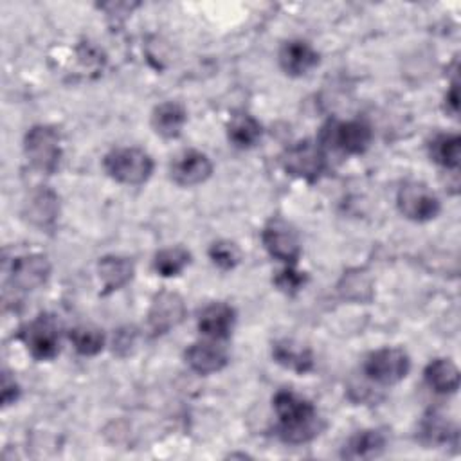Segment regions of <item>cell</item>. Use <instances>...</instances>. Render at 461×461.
<instances>
[{
	"label": "cell",
	"instance_id": "cell-1",
	"mask_svg": "<svg viewBox=\"0 0 461 461\" xmlns=\"http://www.w3.org/2000/svg\"><path fill=\"white\" fill-rule=\"evenodd\" d=\"M277 430L286 443H304L319 434V416L312 402L283 389L274 396Z\"/></svg>",
	"mask_w": 461,
	"mask_h": 461
},
{
	"label": "cell",
	"instance_id": "cell-2",
	"mask_svg": "<svg viewBox=\"0 0 461 461\" xmlns=\"http://www.w3.org/2000/svg\"><path fill=\"white\" fill-rule=\"evenodd\" d=\"M104 171L121 184H144L153 171L151 157L139 148H117L103 160Z\"/></svg>",
	"mask_w": 461,
	"mask_h": 461
},
{
	"label": "cell",
	"instance_id": "cell-3",
	"mask_svg": "<svg viewBox=\"0 0 461 461\" xmlns=\"http://www.w3.org/2000/svg\"><path fill=\"white\" fill-rule=\"evenodd\" d=\"M23 149L34 169L41 173H54L61 158V140L50 126H32L23 140Z\"/></svg>",
	"mask_w": 461,
	"mask_h": 461
},
{
	"label": "cell",
	"instance_id": "cell-4",
	"mask_svg": "<svg viewBox=\"0 0 461 461\" xmlns=\"http://www.w3.org/2000/svg\"><path fill=\"white\" fill-rule=\"evenodd\" d=\"M373 139L371 126L364 121H330L321 130V144L331 146L349 155L364 153Z\"/></svg>",
	"mask_w": 461,
	"mask_h": 461
},
{
	"label": "cell",
	"instance_id": "cell-5",
	"mask_svg": "<svg viewBox=\"0 0 461 461\" xmlns=\"http://www.w3.org/2000/svg\"><path fill=\"white\" fill-rule=\"evenodd\" d=\"M20 339L38 360H50L59 351V322L54 315L41 313L20 331Z\"/></svg>",
	"mask_w": 461,
	"mask_h": 461
},
{
	"label": "cell",
	"instance_id": "cell-6",
	"mask_svg": "<svg viewBox=\"0 0 461 461\" xmlns=\"http://www.w3.org/2000/svg\"><path fill=\"white\" fill-rule=\"evenodd\" d=\"M411 367V360L407 353L400 348H384L378 351H373L364 360V373L369 380L391 385L400 382L407 376Z\"/></svg>",
	"mask_w": 461,
	"mask_h": 461
},
{
	"label": "cell",
	"instance_id": "cell-7",
	"mask_svg": "<svg viewBox=\"0 0 461 461\" xmlns=\"http://www.w3.org/2000/svg\"><path fill=\"white\" fill-rule=\"evenodd\" d=\"M324 164H326V157H324L322 146L308 139L292 144L283 153L285 171L310 182L321 176Z\"/></svg>",
	"mask_w": 461,
	"mask_h": 461
},
{
	"label": "cell",
	"instance_id": "cell-8",
	"mask_svg": "<svg viewBox=\"0 0 461 461\" xmlns=\"http://www.w3.org/2000/svg\"><path fill=\"white\" fill-rule=\"evenodd\" d=\"M398 209L403 216L414 221H427L439 212L438 196L421 182H405L396 194Z\"/></svg>",
	"mask_w": 461,
	"mask_h": 461
},
{
	"label": "cell",
	"instance_id": "cell-9",
	"mask_svg": "<svg viewBox=\"0 0 461 461\" xmlns=\"http://www.w3.org/2000/svg\"><path fill=\"white\" fill-rule=\"evenodd\" d=\"M268 254L283 263L294 265L301 254V241L297 230L281 218H272L261 234Z\"/></svg>",
	"mask_w": 461,
	"mask_h": 461
},
{
	"label": "cell",
	"instance_id": "cell-10",
	"mask_svg": "<svg viewBox=\"0 0 461 461\" xmlns=\"http://www.w3.org/2000/svg\"><path fill=\"white\" fill-rule=\"evenodd\" d=\"M185 315V304L175 292H160L153 297L148 312V324L153 335L167 333L171 328L182 322Z\"/></svg>",
	"mask_w": 461,
	"mask_h": 461
},
{
	"label": "cell",
	"instance_id": "cell-11",
	"mask_svg": "<svg viewBox=\"0 0 461 461\" xmlns=\"http://www.w3.org/2000/svg\"><path fill=\"white\" fill-rule=\"evenodd\" d=\"M50 274V265L41 254H29L23 258H16L11 263L9 277L13 286L20 290H34L41 286Z\"/></svg>",
	"mask_w": 461,
	"mask_h": 461
},
{
	"label": "cell",
	"instance_id": "cell-12",
	"mask_svg": "<svg viewBox=\"0 0 461 461\" xmlns=\"http://www.w3.org/2000/svg\"><path fill=\"white\" fill-rule=\"evenodd\" d=\"M212 173V164L205 153L200 151H185L176 157L171 164V178L178 185H196L207 180Z\"/></svg>",
	"mask_w": 461,
	"mask_h": 461
},
{
	"label": "cell",
	"instance_id": "cell-13",
	"mask_svg": "<svg viewBox=\"0 0 461 461\" xmlns=\"http://www.w3.org/2000/svg\"><path fill=\"white\" fill-rule=\"evenodd\" d=\"M185 362L189 367L200 375H209L220 371L227 364V351L225 348L214 340H200L187 348Z\"/></svg>",
	"mask_w": 461,
	"mask_h": 461
},
{
	"label": "cell",
	"instance_id": "cell-14",
	"mask_svg": "<svg viewBox=\"0 0 461 461\" xmlns=\"http://www.w3.org/2000/svg\"><path fill=\"white\" fill-rule=\"evenodd\" d=\"M319 61L315 49L304 40H288L279 49V65L290 76L310 72Z\"/></svg>",
	"mask_w": 461,
	"mask_h": 461
},
{
	"label": "cell",
	"instance_id": "cell-15",
	"mask_svg": "<svg viewBox=\"0 0 461 461\" xmlns=\"http://www.w3.org/2000/svg\"><path fill=\"white\" fill-rule=\"evenodd\" d=\"M234 310L225 303H211L207 304L198 317V330L207 339L223 340L229 337L234 326Z\"/></svg>",
	"mask_w": 461,
	"mask_h": 461
},
{
	"label": "cell",
	"instance_id": "cell-16",
	"mask_svg": "<svg viewBox=\"0 0 461 461\" xmlns=\"http://www.w3.org/2000/svg\"><path fill=\"white\" fill-rule=\"evenodd\" d=\"M184 124H185V110L176 101H164L151 113L153 130L166 139L178 137Z\"/></svg>",
	"mask_w": 461,
	"mask_h": 461
},
{
	"label": "cell",
	"instance_id": "cell-17",
	"mask_svg": "<svg viewBox=\"0 0 461 461\" xmlns=\"http://www.w3.org/2000/svg\"><path fill=\"white\" fill-rule=\"evenodd\" d=\"M272 355H274L276 362H279L281 366L294 369L297 373H306L313 366L312 351L292 339L277 340L272 348Z\"/></svg>",
	"mask_w": 461,
	"mask_h": 461
},
{
	"label": "cell",
	"instance_id": "cell-18",
	"mask_svg": "<svg viewBox=\"0 0 461 461\" xmlns=\"http://www.w3.org/2000/svg\"><path fill=\"white\" fill-rule=\"evenodd\" d=\"M385 448V436L380 430L367 429L362 432H357L349 441L346 443L342 450V457L348 459H369L376 457Z\"/></svg>",
	"mask_w": 461,
	"mask_h": 461
},
{
	"label": "cell",
	"instance_id": "cell-19",
	"mask_svg": "<svg viewBox=\"0 0 461 461\" xmlns=\"http://www.w3.org/2000/svg\"><path fill=\"white\" fill-rule=\"evenodd\" d=\"M99 277L106 292L124 286L133 276V263L121 256H104L97 265Z\"/></svg>",
	"mask_w": 461,
	"mask_h": 461
},
{
	"label": "cell",
	"instance_id": "cell-20",
	"mask_svg": "<svg viewBox=\"0 0 461 461\" xmlns=\"http://www.w3.org/2000/svg\"><path fill=\"white\" fill-rule=\"evenodd\" d=\"M425 382L436 393H454L459 387L457 366L448 358H436L425 367Z\"/></svg>",
	"mask_w": 461,
	"mask_h": 461
},
{
	"label": "cell",
	"instance_id": "cell-21",
	"mask_svg": "<svg viewBox=\"0 0 461 461\" xmlns=\"http://www.w3.org/2000/svg\"><path fill=\"white\" fill-rule=\"evenodd\" d=\"M227 137L236 148H252L261 137V124L249 113H238L227 124Z\"/></svg>",
	"mask_w": 461,
	"mask_h": 461
},
{
	"label": "cell",
	"instance_id": "cell-22",
	"mask_svg": "<svg viewBox=\"0 0 461 461\" xmlns=\"http://www.w3.org/2000/svg\"><path fill=\"white\" fill-rule=\"evenodd\" d=\"M430 157L447 169H457L461 157V139L456 133L436 135L430 142Z\"/></svg>",
	"mask_w": 461,
	"mask_h": 461
},
{
	"label": "cell",
	"instance_id": "cell-23",
	"mask_svg": "<svg viewBox=\"0 0 461 461\" xmlns=\"http://www.w3.org/2000/svg\"><path fill=\"white\" fill-rule=\"evenodd\" d=\"M420 436L427 445H445V443L456 441L457 432L443 414L432 411L423 418L420 427Z\"/></svg>",
	"mask_w": 461,
	"mask_h": 461
},
{
	"label": "cell",
	"instance_id": "cell-24",
	"mask_svg": "<svg viewBox=\"0 0 461 461\" xmlns=\"http://www.w3.org/2000/svg\"><path fill=\"white\" fill-rule=\"evenodd\" d=\"M27 218L40 225V227H45L49 223H52L56 220V214H58V198L52 191L49 189H40L36 191L29 203H27Z\"/></svg>",
	"mask_w": 461,
	"mask_h": 461
},
{
	"label": "cell",
	"instance_id": "cell-25",
	"mask_svg": "<svg viewBox=\"0 0 461 461\" xmlns=\"http://www.w3.org/2000/svg\"><path fill=\"white\" fill-rule=\"evenodd\" d=\"M189 259H191V254L184 247H167L155 254L153 268L157 270L158 276L171 277L180 274L189 265Z\"/></svg>",
	"mask_w": 461,
	"mask_h": 461
},
{
	"label": "cell",
	"instance_id": "cell-26",
	"mask_svg": "<svg viewBox=\"0 0 461 461\" xmlns=\"http://www.w3.org/2000/svg\"><path fill=\"white\" fill-rule=\"evenodd\" d=\"M68 337H70L74 349L85 357L97 355L104 346L103 331L94 326H77L70 331Z\"/></svg>",
	"mask_w": 461,
	"mask_h": 461
},
{
	"label": "cell",
	"instance_id": "cell-27",
	"mask_svg": "<svg viewBox=\"0 0 461 461\" xmlns=\"http://www.w3.org/2000/svg\"><path fill=\"white\" fill-rule=\"evenodd\" d=\"M209 256L214 265H218L223 270L234 268L241 258L240 249L232 241H216L209 249Z\"/></svg>",
	"mask_w": 461,
	"mask_h": 461
},
{
	"label": "cell",
	"instance_id": "cell-28",
	"mask_svg": "<svg viewBox=\"0 0 461 461\" xmlns=\"http://www.w3.org/2000/svg\"><path fill=\"white\" fill-rule=\"evenodd\" d=\"M276 285H277L283 292L294 294V292H297V290L304 285V276H303L301 272L294 270V268L288 265L285 270H281V272L277 274Z\"/></svg>",
	"mask_w": 461,
	"mask_h": 461
},
{
	"label": "cell",
	"instance_id": "cell-29",
	"mask_svg": "<svg viewBox=\"0 0 461 461\" xmlns=\"http://www.w3.org/2000/svg\"><path fill=\"white\" fill-rule=\"evenodd\" d=\"M18 384L14 382V378L9 376V373H4L2 376V403L4 405H9L13 403L16 398H18Z\"/></svg>",
	"mask_w": 461,
	"mask_h": 461
},
{
	"label": "cell",
	"instance_id": "cell-30",
	"mask_svg": "<svg viewBox=\"0 0 461 461\" xmlns=\"http://www.w3.org/2000/svg\"><path fill=\"white\" fill-rule=\"evenodd\" d=\"M445 101H447V104L450 106V110L456 113V112H457V85H456V83L450 86V90H448Z\"/></svg>",
	"mask_w": 461,
	"mask_h": 461
}]
</instances>
